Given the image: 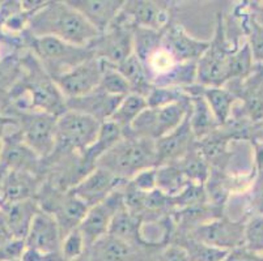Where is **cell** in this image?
<instances>
[{
  "label": "cell",
  "instance_id": "cell-1",
  "mask_svg": "<svg viewBox=\"0 0 263 261\" xmlns=\"http://www.w3.org/2000/svg\"><path fill=\"white\" fill-rule=\"evenodd\" d=\"M34 37H54L75 46H89L100 33L68 2H47L28 26Z\"/></svg>",
  "mask_w": 263,
  "mask_h": 261
},
{
  "label": "cell",
  "instance_id": "cell-16",
  "mask_svg": "<svg viewBox=\"0 0 263 261\" xmlns=\"http://www.w3.org/2000/svg\"><path fill=\"white\" fill-rule=\"evenodd\" d=\"M209 46L210 41L191 37L182 26L174 21L164 29V49L178 63H197Z\"/></svg>",
  "mask_w": 263,
  "mask_h": 261
},
{
  "label": "cell",
  "instance_id": "cell-17",
  "mask_svg": "<svg viewBox=\"0 0 263 261\" xmlns=\"http://www.w3.org/2000/svg\"><path fill=\"white\" fill-rule=\"evenodd\" d=\"M124 183L126 182L114 176L107 170L97 166L73 188L72 192L84 204H87L88 208H92L97 204H101L102 201L106 200Z\"/></svg>",
  "mask_w": 263,
  "mask_h": 261
},
{
  "label": "cell",
  "instance_id": "cell-23",
  "mask_svg": "<svg viewBox=\"0 0 263 261\" xmlns=\"http://www.w3.org/2000/svg\"><path fill=\"white\" fill-rule=\"evenodd\" d=\"M190 95V111H189V123L195 140H202L220 128L214 112L205 102L204 97L200 94L199 84L185 88Z\"/></svg>",
  "mask_w": 263,
  "mask_h": 261
},
{
  "label": "cell",
  "instance_id": "cell-18",
  "mask_svg": "<svg viewBox=\"0 0 263 261\" xmlns=\"http://www.w3.org/2000/svg\"><path fill=\"white\" fill-rule=\"evenodd\" d=\"M0 164L7 171L30 172L42 178L44 159H41L23 140L21 132L11 140L4 141Z\"/></svg>",
  "mask_w": 263,
  "mask_h": 261
},
{
  "label": "cell",
  "instance_id": "cell-26",
  "mask_svg": "<svg viewBox=\"0 0 263 261\" xmlns=\"http://www.w3.org/2000/svg\"><path fill=\"white\" fill-rule=\"evenodd\" d=\"M200 86V94L204 97L210 109L214 112L217 123L221 127L233 114V109L238 102L237 97L226 86Z\"/></svg>",
  "mask_w": 263,
  "mask_h": 261
},
{
  "label": "cell",
  "instance_id": "cell-10",
  "mask_svg": "<svg viewBox=\"0 0 263 261\" xmlns=\"http://www.w3.org/2000/svg\"><path fill=\"white\" fill-rule=\"evenodd\" d=\"M89 47L100 61L119 66L134 54L133 28L114 23L106 32L99 34Z\"/></svg>",
  "mask_w": 263,
  "mask_h": 261
},
{
  "label": "cell",
  "instance_id": "cell-38",
  "mask_svg": "<svg viewBox=\"0 0 263 261\" xmlns=\"http://www.w3.org/2000/svg\"><path fill=\"white\" fill-rule=\"evenodd\" d=\"M209 195L205 191L204 184L190 183L185 190L181 191L178 195L172 197V208L174 210L189 209V208L200 207L209 204Z\"/></svg>",
  "mask_w": 263,
  "mask_h": 261
},
{
  "label": "cell",
  "instance_id": "cell-31",
  "mask_svg": "<svg viewBox=\"0 0 263 261\" xmlns=\"http://www.w3.org/2000/svg\"><path fill=\"white\" fill-rule=\"evenodd\" d=\"M147 107V98L140 94H136V93H130L128 95L122 98L121 104L118 105L110 121L116 123L126 135L130 131L134 122Z\"/></svg>",
  "mask_w": 263,
  "mask_h": 261
},
{
  "label": "cell",
  "instance_id": "cell-3",
  "mask_svg": "<svg viewBox=\"0 0 263 261\" xmlns=\"http://www.w3.org/2000/svg\"><path fill=\"white\" fill-rule=\"evenodd\" d=\"M29 37L37 61L52 80L95 56L89 46H75L54 37Z\"/></svg>",
  "mask_w": 263,
  "mask_h": 261
},
{
  "label": "cell",
  "instance_id": "cell-43",
  "mask_svg": "<svg viewBox=\"0 0 263 261\" xmlns=\"http://www.w3.org/2000/svg\"><path fill=\"white\" fill-rule=\"evenodd\" d=\"M152 261H190L187 252L179 244L169 243L165 247L159 248Z\"/></svg>",
  "mask_w": 263,
  "mask_h": 261
},
{
  "label": "cell",
  "instance_id": "cell-24",
  "mask_svg": "<svg viewBox=\"0 0 263 261\" xmlns=\"http://www.w3.org/2000/svg\"><path fill=\"white\" fill-rule=\"evenodd\" d=\"M42 182V178L30 172L7 171L0 200L6 205L34 200Z\"/></svg>",
  "mask_w": 263,
  "mask_h": 261
},
{
  "label": "cell",
  "instance_id": "cell-33",
  "mask_svg": "<svg viewBox=\"0 0 263 261\" xmlns=\"http://www.w3.org/2000/svg\"><path fill=\"white\" fill-rule=\"evenodd\" d=\"M237 17L240 18V26L245 34V41L250 47L255 64L263 67V25H260L253 16L252 6L249 12H237Z\"/></svg>",
  "mask_w": 263,
  "mask_h": 261
},
{
  "label": "cell",
  "instance_id": "cell-22",
  "mask_svg": "<svg viewBox=\"0 0 263 261\" xmlns=\"http://www.w3.org/2000/svg\"><path fill=\"white\" fill-rule=\"evenodd\" d=\"M189 116L179 127L156 141L157 166L179 162L195 143Z\"/></svg>",
  "mask_w": 263,
  "mask_h": 261
},
{
  "label": "cell",
  "instance_id": "cell-28",
  "mask_svg": "<svg viewBox=\"0 0 263 261\" xmlns=\"http://www.w3.org/2000/svg\"><path fill=\"white\" fill-rule=\"evenodd\" d=\"M117 68L121 72V75L127 80L133 93L147 97L151 89L154 88L147 68L136 55H131L123 63L117 66Z\"/></svg>",
  "mask_w": 263,
  "mask_h": 261
},
{
  "label": "cell",
  "instance_id": "cell-9",
  "mask_svg": "<svg viewBox=\"0 0 263 261\" xmlns=\"http://www.w3.org/2000/svg\"><path fill=\"white\" fill-rule=\"evenodd\" d=\"M245 222L246 221H242V219L236 221V219H231L227 215H221L219 218L212 219V221L200 225L197 229L183 234H189L203 243L229 252L234 248L243 246Z\"/></svg>",
  "mask_w": 263,
  "mask_h": 261
},
{
  "label": "cell",
  "instance_id": "cell-27",
  "mask_svg": "<svg viewBox=\"0 0 263 261\" xmlns=\"http://www.w3.org/2000/svg\"><path fill=\"white\" fill-rule=\"evenodd\" d=\"M142 225V217L133 214L124 208L114 215L111 225H110L109 234L121 240L127 242L133 246L142 247V238H140Z\"/></svg>",
  "mask_w": 263,
  "mask_h": 261
},
{
  "label": "cell",
  "instance_id": "cell-14",
  "mask_svg": "<svg viewBox=\"0 0 263 261\" xmlns=\"http://www.w3.org/2000/svg\"><path fill=\"white\" fill-rule=\"evenodd\" d=\"M62 240L63 235L54 217L40 210L25 238V248L46 256H58L62 255Z\"/></svg>",
  "mask_w": 263,
  "mask_h": 261
},
{
  "label": "cell",
  "instance_id": "cell-2",
  "mask_svg": "<svg viewBox=\"0 0 263 261\" xmlns=\"http://www.w3.org/2000/svg\"><path fill=\"white\" fill-rule=\"evenodd\" d=\"M97 166L107 170L121 180H131L143 170L157 167L156 141L124 136L100 158Z\"/></svg>",
  "mask_w": 263,
  "mask_h": 261
},
{
  "label": "cell",
  "instance_id": "cell-40",
  "mask_svg": "<svg viewBox=\"0 0 263 261\" xmlns=\"http://www.w3.org/2000/svg\"><path fill=\"white\" fill-rule=\"evenodd\" d=\"M246 250L262 255L263 253V215L253 214L245 222L243 246Z\"/></svg>",
  "mask_w": 263,
  "mask_h": 261
},
{
  "label": "cell",
  "instance_id": "cell-48",
  "mask_svg": "<svg viewBox=\"0 0 263 261\" xmlns=\"http://www.w3.org/2000/svg\"><path fill=\"white\" fill-rule=\"evenodd\" d=\"M260 258H262V261H263V253H262V255H260Z\"/></svg>",
  "mask_w": 263,
  "mask_h": 261
},
{
  "label": "cell",
  "instance_id": "cell-4",
  "mask_svg": "<svg viewBox=\"0 0 263 261\" xmlns=\"http://www.w3.org/2000/svg\"><path fill=\"white\" fill-rule=\"evenodd\" d=\"M237 46L227 38L226 21L221 12L216 14V26L209 49L197 62V84L210 86H224L228 80V61Z\"/></svg>",
  "mask_w": 263,
  "mask_h": 261
},
{
  "label": "cell",
  "instance_id": "cell-13",
  "mask_svg": "<svg viewBox=\"0 0 263 261\" xmlns=\"http://www.w3.org/2000/svg\"><path fill=\"white\" fill-rule=\"evenodd\" d=\"M122 209H124V201L121 188L111 193L101 204H97L88 209L84 219L79 226V230L84 236L88 247L109 234L110 225L114 215Z\"/></svg>",
  "mask_w": 263,
  "mask_h": 261
},
{
  "label": "cell",
  "instance_id": "cell-34",
  "mask_svg": "<svg viewBox=\"0 0 263 261\" xmlns=\"http://www.w3.org/2000/svg\"><path fill=\"white\" fill-rule=\"evenodd\" d=\"M257 68L254 59H253L250 47L243 41L236 49L232 51L228 61V83H237L245 80L248 76L252 75V72Z\"/></svg>",
  "mask_w": 263,
  "mask_h": 261
},
{
  "label": "cell",
  "instance_id": "cell-29",
  "mask_svg": "<svg viewBox=\"0 0 263 261\" xmlns=\"http://www.w3.org/2000/svg\"><path fill=\"white\" fill-rule=\"evenodd\" d=\"M133 43L134 55L139 57L145 66L164 46V29L157 30L151 28H134Z\"/></svg>",
  "mask_w": 263,
  "mask_h": 261
},
{
  "label": "cell",
  "instance_id": "cell-44",
  "mask_svg": "<svg viewBox=\"0 0 263 261\" xmlns=\"http://www.w3.org/2000/svg\"><path fill=\"white\" fill-rule=\"evenodd\" d=\"M250 205L254 214L263 215V172H255L250 192Z\"/></svg>",
  "mask_w": 263,
  "mask_h": 261
},
{
  "label": "cell",
  "instance_id": "cell-5",
  "mask_svg": "<svg viewBox=\"0 0 263 261\" xmlns=\"http://www.w3.org/2000/svg\"><path fill=\"white\" fill-rule=\"evenodd\" d=\"M35 201L42 212L54 217L63 236L79 229L89 209L72 191L57 190L45 182L41 184Z\"/></svg>",
  "mask_w": 263,
  "mask_h": 261
},
{
  "label": "cell",
  "instance_id": "cell-25",
  "mask_svg": "<svg viewBox=\"0 0 263 261\" xmlns=\"http://www.w3.org/2000/svg\"><path fill=\"white\" fill-rule=\"evenodd\" d=\"M40 210L35 198L17 203V204L6 205L4 221H6L7 229L12 238L25 240L30 226Z\"/></svg>",
  "mask_w": 263,
  "mask_h": 261
},
{
  "label": "cell",
  "instance_id": "cell-46",
  "mask_svg": "<svg viewBox=\"0 0 263 261\" xmlns=\"http://www.w3.org/2000/svg\"><path fill=\"white\" fill-rule=\"evenodd\" d=\"M252 12L255 20H257L260 25H263V2H259V3H253Z\"/></svg>",
  "mask_w": 263,
  "mask_h": 261
},
{
  "label": "cell",
  "instance_id": "cell-21",
  "mask_svg": "<svg viewBox=\"0 0 263 261\" xmlns=\"http://www.w3.org/2000/svg\"><path fill=\"white\" fill-rule=\"evenodd\" d=\"M101 34L111 28L121 14L123 0H71L68 2Z\"/></svg>",
  "mask_w": 263,
  "mask_h": 261
},
{
  "label": "cell",
  "instance_id": "cell-6",
  "mask_svg": "<svg viewBox=\"0 0 263 261\" xmlns=\"http://www.w3.org/2000/svg\"><path fill=\"white\" fill-rule=\"evenodd\" d=\"M190 98L164 107H147L124 136L157 141L171 133L187 119Z\"/></svg>",
  "mask_w": 263,
  "mask_h": 261
},
{
  "label": "cell",
  "instance_id": "cell-8",
  "mask_svg": "<svg viewBox=\"0 0 263 261\" xmlns=\"http://www.w3.org/2000/svg\"><path fill=\"white\" fill-rule=\"evenodd\" d=\"M57 122L58 116L42 111H34L24 116L20 131L23 140L41 159H46L54 152Z\"/></svg>",
  "mask_w": 263,
  "mask_h": 261
},
{
  "label": "cell",
  "instance_id": "cell-35",
  "mask_svg": "<svg viewBox=\"0 0 263 261\" xmlns=\"http://www.w3.org/2000/svg\"><path fill=\"white\" fill-rule=\"evenodd\" d=\"M189 184L190 180L178 162L157 166V190L162 191L171 197L178 195Z\"/></svg>",
  "mask_w": 263,
  "mask_h": 261
},
{
  "label": "cell",
  "instance_id": "cell-20",
  "mask_svg": "<svg viewBox=\"0 0 263 261\" xmlns=\"http://www.w3.org/2000/svg\"><path fill=\"white\" fill-rule=\"evenodd\" d=\"M122 98L123 97L109 94L99 86L89 94L66 99V107L67 110L81 112V114L88 115L90 118L99 121L100 123H105L113 116L114 111L121 104Z\"/></svg>",
  "mask_w": 263,
  "mask_h": 261
},
{
  "label": "cell",
  "instance_id": "cell-50",
  "mask_svg": "<svg viewBox=\"0 0 263 261\" xmlns=\"http://www.w3.org/2000/svg\"><path fill=\"white\" fill-rule=\"evenodd\" d=\"M0 25H2V24H0Z\"/></svg>",
  "mask_w": 263,
  "mask_h": 261
},
{
  "label": "cell",
  "instance_id": "cell-30",
  "mask_svg": "<svg viewBox=\"0 0 263 261\" xmlns=\"http://www.w3.org/2000/svg\"><path fill=\"white\" fill-rule=\"evenodd\" d=\"M171 243L179 244L187 252L190 261H223L224 257L228 255V251L212 247L210 244L193 238L189 234L177 233V231H174Z\"/></svg>",
  "mask_w": 263,
  "mask_h": 261
},
{
  "label": "cell",
  "instance_id": "cell-36",
  "mask_svg": "<svg viewBox=\"0 0 263 261\" xmlns=\"http://www.w3.org/2000/svg\"><path fill=\"white\" fill-rule=\"evenodd\" d=\"M179 166L182 167L185 175L190 180V183L195 184H205V182L209 180L210 175H211V166L200 150L198 149L197 141L194 143L191 149L186 153L185 157L178 162Z\"/></svg>",
  "mask_w": 263,
  "mask_h": 261
},
{
  "label": "cell",
  "instance_id": "cell-19",
  "mask_svg": "<svg viewBox=\"0 0 263 261\" xmlns=\"http://www.w3.org/2000/svg\"><path fill=\"white\" fill-rule=\"evenodd\" d=\"M143 250L147 248L133 246L107 234L90 244L79 261H143Z\"/></svg>",
  "mask_w": 263,
  "mask_h": 261
},
{
  "label": "cell",
  "instance_id": "cell-11",
  "mask_svg": "<svg viewBox=\"0 0 263 261\" xmlns=\"http://www.w3.org/2000/svg\"><path fill=\"white\" fill-rule=\"evenodd\" d=\"M159 2L131 0L124 2L121 14L116 23L123 24L128 28H151L162 30L172 23L171 7Z\"/></svg>",
  "mask_w": 263,
  "mask_h": 261
},
{
  "label": "cell",
  "instance_id": "cell-7",
  "mask_svg": "<svg viewBox=\"0 0 263 261\" xmlns=\"http://www.w3.org/2000/svg\"><path fill=\"white\" fill-rule=\"evenodd\" d=\"M101 124L81 112L64 111L57 122V145L52 154L87 150L97 138Z\"/></svg>",
  "mask_w": 263,
  "mask_h": 261
},
{
  "label": "cell",
  "instance_id": "cell-47",
  "mask_svg": "<svg viewBox=\"0 0 263 261\" xmlns=\"http://www.w3.org/2000/svg\"><path fill=\"white\" fill-rule=\"evenodd\" d=\"M3 145H4V140L2 137V132H0V157H2V152H3Z\"/></svg>",
  "mask_w": 263,
  "mask_h": 261
},
{
  "label": "cell",
  "instance_id": "cell-32",
  "mask_svg": "<svg viewBox=\"0 0 263 261\" xmlns=\"http://www.w3.org/2000/svg\"><path fill=\"white\" fill-rule=\"evenodd\" d=\"M124 137V133L116 123H113L111 121H107L105 123L101 124V128H100V132L97 135L95 143L88 148L87 150H84L85 157L92 162L93 165L97 166V162H99L100 158L105 154V153L109 152L111 148H114L122 138Z\"/></svg>",
  "mask_w": 263,
  "mask_h": 261
},
{
  "label": "cell",
  "instance_id": "cell-12",
  "mask_svg": "<svg viewBox=\"0 0 263 261\" xmlns=\"http://www.w3.org/2000/svg\"><path fill=\"white\" fill-rule=\"evenodd\" d=\"M102 62L99 57H89L64 75L55 78V84L66 99L87 95L101 84Z\"/></svg>",
  "mask_w": 263,
  "mask_h": 261
},
{
  "label": "cell",
  "instance_id": "cell-15",
  "mask_svg": "<svg viewBox=\"0 0 263 261\" xmlns=\"http://www.w3.org/2000/svg\"><path fill=\"white\" fill-rule=\"evenodd\" d=\"M224 86L237 97L241 109L253 123H263V67L257 66L245 80Z\"/></svg>",
  "mask_w": 263,
  "mask_h": 261
},
{
  "label": "cell",
  "instance_id": "cell-42",
  "mask_svg": "<svg viewBox=\"0 0 263 261\" xmlns=\"http://www.w3.org/2000/svg\"><path fill=\"white\" fill-rule=\"evenodd\" d=\"M130 182L136 190L142 192H152L157 190V167H151L136 174Z\"/></svg>",
  "mask_w": 263,
  "mask_h": 261
},
{
  "label": "cell",
  "instance_id": "cell-39",
  "mask_svg": "<svg viewBox=\"0 0 263 261\" xmlns=\"http://www.w3.org/2000/svg\"><path fill=\"white\" fill-rule=\"evenodd\" d=\"M148 107H164L178 104L190 98L185 88L178 86H154L147 97Z\"/></svg>",
  "mask_w": 263,
  "mask_h": 261
},
{
  "label": "cell",
  "instance_id": "cell-49",
  "mask_svg": "<svg viewBox=\"0 0 263 261\" xmlns=\"http://www.w3.org/2000/svg\"><path fill=\"white\" fill-rule=\"evenodd\" d=\"M8 261H21V260H8Z\"/></svg>",
  "mask_w": 263,
  "mask_h": 261
},
{
  "label": "cell",
  "instance_id": "cell-45",
  "mask_svg": "<svg viewBox=\"0 0 263 261\" xmlns=\"http://www.w3.org/2000/svg\"><path fill=\"white\" fill-rule=\"evenodd\" d=\"M223 261H262L260 255L246 250L245 247H238L229 251Z\"/></svg>",
  "mask_w": 263,
  "mask_h": 261
},
{
  "label": "cell",
  "instance_id": "cell-37",
  "mask_svg": "<svg viewBox=\"0 0 263 261\" xmlns=\"http://www.w3.org/2000/svg\"><path fill=\"white\" fill-rule=\"evenodd\" d=\"M102 62V78L100 88L106 93L117 97H126L131 92V88L128 85L127 80L121 75L116 66L109 64L106 62Z\"/></svg>",
  "mask_w": 263,
  "mask_h": 261
},
{
  "label": "cell",
  "instance_id": "cell-41",
  "mask_svg": "<svg viewBox=\"0 0 263 261\" xmlns=\"http://www.w3.org/2000/svg\"><path fill=\"white\" fill-rule=\"evenodd\" d=\"M87 248L88 246L84 236L80 230L76 229L63 236L61 252L64 261H79L84 256Z\"/></svg>",
  "mask_w": 263,
  "mask_h": 261
}]
</instances>
